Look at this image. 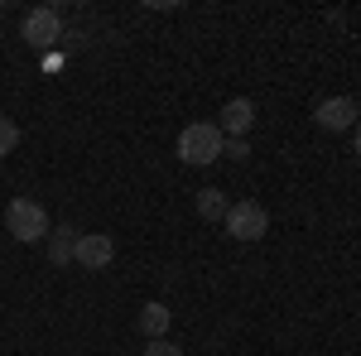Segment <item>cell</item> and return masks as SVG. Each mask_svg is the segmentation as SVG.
Returning <instances> with one entry per match:
<instances>
[{"label":"cell","mask_w":361,"mask_h":356,"mask_svg":"<svg viewBox=\"0 0 361 356\" xmlns=\"http://www.w3.org/2000/svg\"><path fill=\"white\" fill-rule=\"evenodd\" d=\"M255 125V102H246V97H231L222 106V121H217V130H222L226 140H246V130Z\"/></svg>","instance_id":"52a82bcc"},{"label":"cell","mask_w":361,"mask_h":356,"mask_svg":"<svg viewBox=\"0 0 361 356\" xmlns=\"http://www.w3.org/2000/svg\"><path fill=\"white\" fill-rule=\"evenodd\" d=\"M352 145H357V154H361V121H357V130H352Z\"/></svg>","instance_id":"5bb4252c"},{"label":"cell","mask_w":361,"mask_h":356,"mask_svg":"<svg viewBox=\"0 0 361 356\" xmlns=\"http://www.w3.org/2000/svg\"><path fill=\"white\" fill-rule=\"evenodd\" d=\"M222 226H226L231 241H260V236L270 231V212H265L260 202H231Z\"/></svg>","instance_id":"3957f363"},{"label":"cell","mask_w":361,"mask_h":356,"mask_svg":"<svg viewBox=\"0 0 361 356\" xmlns=\"http://www.w3.org/2000/svg\"><path fill=\"white\" fill-rule=\"evenodd\" d=\"M116 260V241L106 231H82L78 236V250H73V265L78 270H106Z\"/></svg>","instance_id":"5b68a950"},{"label":"cell","mask_w":361,"mask_h":356,"mask_svg":"<svg viewBox=\"0 0 361 356\" xmlns=\"http://www.w3.org/2000/svg\"><path fill=\"white\" fill-rule=\"evenodd\" d=\"M169 323H173V313H169L164 303H145V308H140V332H145L149 342L169 337Z\"/></svg>","instance_id":"9c48e42d"},{"label":"cell","mask_w":361,"mask_h":356,"mask_svg":"<svg viewBox=\"0 0 361 356\" xmlns=\"http://www.w3.org/2000/svg\"><path fill=\"white\" fill-rule=\"evenodd\" d=\"M5 231H10L15 241H25V246H39V241H49L54 221H49V212H44L39 197H15V202L5 207Z\"/></svg>","instance_id":"6da1fadb"},{"label":"cell","mask_w":361,"mask_h":356,"mask_svg":"<svg viewBox=\"0 0 361 356\" xmlns=\"http://www.w3.org/2000/svg\"><path fill=\"white\" fill-rule=\"evenodd\" d=\"M226 207H231V202H226L222 188H202V192H197V217H202V221H222Z\"/></svg>","instance_id":"30bf717a"},{"label":"cell","mask_w":361,"mask_h":356,"mask_svg":"<svg viewBox=\"0 0 361 356\" xmlns=\"http://www.w3.org/2000/svg\"><path fill=\"white\" fill-rule=\"evenodd\" d=\"M58 39H63V15H58L54 5H44V10H29L25 15V44L39 54V49H54Z\"/></svg>","instance_id":"277c9868"},{"label":"cell","mask_w":361,"mask_h":356,"mask_svg":"<svg viewBox=\"0 0 361 356\" xmlns=\"http://www.w3.org/2000/svg\"><path fill=\"white\" fill-rule=\"evenodd\" d=\"M313 121H318V130H333V135H342V130H357V102L352 97H328V102H318V111H313Z\"/></svg>","instance_id":"8992f818"},{"label":"cell","mask_w":361,"mask_h":356,"mask_svg":"<svg viewBox=\"0 0 361 356\" xmlns=\"http://www.w3.org/2000/svg\"><path fill=\"white\" fill-rule=\"evenodd\" d=\"M78 226H54L49 231V260L54 265H73V250H78Z\"/></svg>","instance_id":"ba28073f"},{"label":"cell","mask_w":361,"mask_h":356,"mask_svg":"<svg viewBox=\"0 0 361 356\" xmlns=\"http://www.w3.org/2000/svg\"><path fill=\"white\" fill-rule=\"evenodd\" d=\"M352 102H357V116H361V97H352Z\"/></svg>","instance_id":"9a60e30c"},{"label":"cell","mask_w":361,"mask_h":356,"mask_svg":"<svg viewBox=\"0 0 361 356\" xmlns=\"http://www.w3.org/2000/svg\"><path fill=\"white\" fill-rule=\"evenodd\" d=\"M140 356H183V347H173L169 337H159V342H149V347H145Z\"/></svg>","instance_id":"7c38bea8"},{"label":"cell","mask_w":361,"mask_h":356,"mask_svg":"<svg viewBox=\"0 0 361 356\" xmlns=\"http://www.w3.org/2000/svg\"><path fill=\"white\" fill-rule=\"evenodd\" d=\"M222 145L226 135L212 125V121H193V125H183V135H178V159L193 168H207L222 159Z\"/></svg>","instance_id":"7a4b0ae2"},{"label":"cell","mask_w":361,"mask_h":356,"mask_svg":"<svg viewBox=\"0 0 361 356\" xmlns=\"http://www.w3.org/2000/svg\"><path fill=\"white\" fill-rule=\"evenodd\" d=\"M222 154H231V159L241 164V159H250V145H246V140H226V145H222Z\"/></svg>","instance_id":"4fadbf2b"},{"label":"cell","mask_w":361,"mask_h":356,"mask_svg":"<svg viewBox=\"0 0 361 356\" xmlns=\"http://www.w3.org/2000/svg\"><path fill=\"white\" fill-rule=\"evenodd\" d=\"M15 149H20V125H15L10 116H0V159L15 154Z\"/></svg>","instance_id":"8fae6325"}]
</instances>
